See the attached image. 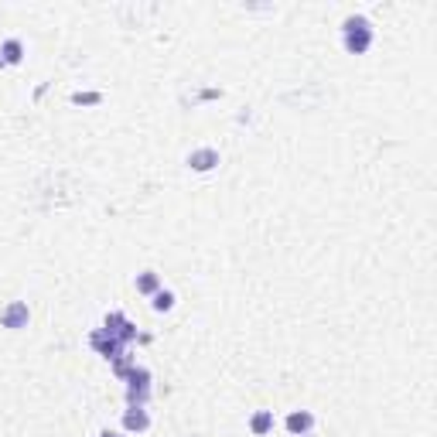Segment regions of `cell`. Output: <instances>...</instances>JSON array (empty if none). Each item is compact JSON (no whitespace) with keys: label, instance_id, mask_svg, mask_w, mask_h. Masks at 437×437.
I'll use <instances>...</instances> for the list:
<instances>
[{"label":"cell","instance_id":"obj_1","mask_svg":"<svg viewBox=\"0 0 437 437\" xmlns=\"http://www.w3.org/2000/svg\"><path fill=\"white\" fill-rule=\"evenodd\" d=\"M345 31V52L348 55H365L369 45H373V24L365 18H348L342 24Z\"/></svg>","mask_w":437,"mask_h":437},{"label":"cell","instance_id":"obj_2","mask_svg":"<svg viewBox=\"0 0 437 437\" xmlns=\"http://www.w3.org/2000/svg\"><path fill=\"white\" fill-rule=\"evenodd\" d=\"M147 399H151V373L133 365L127 373V403L130 407H147Z\"/></svg>","mask_w":437,"mask_h":437},{"label":"cell","instance_id":"obj_3","mask_svg":"<svg viewBox=\"0 0 437 437\" xmlns=\"http://www.w3.org/2000/svg\"><path fill=\"white\" fill-rule=\"evenodd\" d=\"M103 331H106V335H113L116 342H123V345H130L133 339H137V324H133L123 311H110V314H106V322H103Z\"/></svg>","mask_w":437,"mask_h":437},{"label":"cell","instance_id":"obj_4","mask_svg":"<svg viewBox=\"0 0 437 437\" xmlns=\"http://www.w3.org/2000/svg\"><path fill=\"white\" fill-rule=\"evenodd\" d=\"M89 345H93L103 359H110V362H116V359H123V356H127V345L116 342L113 335H106L103 328H96L93 335H89Z\"/></svg>","mask_w":437,"mask_h":437},{"label":"cell","instance_id":"obj_5","mask_svg":"<svg viewBox=\"0 0 437 437\" xmlns=\"http://www.w3.org/2000/svg\"><path fill=\"white\" fill-rule=\"evenodd\" d=\"M31 322V311L24 301H11V305L0 311V328H11V331H21V328H28Z\"/></svg>","mask_w":437,"mask_h":437},{"label":"cell","instance_id":"obj_6","mask_svg":"<svg viewBox=\"0 0 437 437\" xmlns=\"http://www.w3.org/2000/svg\"><path fill=\"white\" fill-rule=\"evenodd\" d=\"M215 164H219V151H212V147H198V151L188 154L191 171H212Z\"/></svg>","mask_w":437,"mask_h":437},{"label":"cell","instance_id":"obj_7","mask_svg":"<svg viewBox=\"0 0 437 437\" xmlns=\"http://www.w3.org/2000/svg\"><path fill=\"white\" fill-rule=\"evenodd\" d=\"M147 427H151V417H147L144 407H130V410L123 414V431H130V434H144Z\"/></svg>","mask_w":437,"mask_h":437},{"label":"cell","instance_id":"obj_8","mask_svg":"<svg viewBox=\"0 0 437 437\" xmlns=\"http://www.w3.org/2000/svg\"><path fill=\"white\" fill-rule=\"evenodd\" d=\"M287 431L294 437H301V434H311V427H314V417L307 414V410H294V414H287Z\"/></svg>","mask_w":437,"mask_h":437},{"label":"cell","instance_id":"obj_9","mask_svg":"<svg viewBox=\"0 0 437 437\" xmlns=\"http://www.w3.org/2000/svg\"><path fill=\"white\" fill-rule=\"evenodd\" d=\"M0 58H4V65H21V58H24V45L18 38H7L0 45Z\"/></svg>","mask_w":437,"mask_h":437},{"label":"cell","instance_id":"obj_10","mask_svg":"<svg viewBox=\"0 0 437 437\" xmlns=\"http://www.w3.org/2000/svg\"><path fill=\"white\" fill-rule=\"evenodd\" d=\"M137 290H140V294H147V297H154V294L161 290V277H157L154 270H144V273H137Z\"/></svg>","mask_w":437,"mask_h":437},{"label":"cell","instance_id":"obj_11","mask_svg":"<svg viewBox=\"0 0 437 437\" xmlns=\"http://www.w3.org/2000/svg\"><path fill=\"white\" fill-rule=\"evenodd\" d=\"M249 431L256 437H263L266 431H273V414H270V410H256V414L249 417Z\"/></svg>","mask_w":437,"mask_h":437},{"label":"cell","instance_id":"obj_12","mask_svg":"<svg viewBox=\"0 0 437 437\" xmlns=\"http://www.w3.org/2000/svg\"><path fill=\"white\" fill-rule=\"evenodd\" d=\"M151 307L157 311V314L171 311V307H174V294H171V290H164V287H161V290H157V294L151 297Z\"/></svg>","mask_w":437,"mask_h":437},{"label":"cell","instance_id":"obj_13","mask_svg":"<svg viewBox=\"0 0 437 437\" xmlns=\"http://www.w3.org/2000/svg\"><path fill=\"white\" fill-rule=\"evenodd\" d=\"M133 369V362L127 359V356H123V359H116L113 362V373H116V380H127V373H130Z\"/></svg>","mask_w":437,"mask_h":437},{"label":"cell","instance_id":"obj_14","mask_svg":"<svg viewBox=\"0 0 437 437\" xmlns=\"http://www.w3.org/2000/svg\"><path fill=\"white\" fill-rule=\"evenodd\" d=\"M99 99H103L99 93H76V96H72V103H82V106H96Z\"/></svg>","mask_w":437,"mask_h":437},{"label":"cell","instance_id":"obj_15","mask_svg":"<svg viewBox=\"0 0 437 437\" xmlns=\"http://www.w3.org/2000/svg\"><path fill=\"white\" fill-rule=\"evenodd\" d=\"M99 437H120V434H110V431H106V434H99Z\"/></svg>","mask_w":437,"mask_h":437},{"label":"cell","instance_id":"obj_16","mask_svg":"<svg viewBox=\"0 0 437 437\" xmlns=\"http://www.w3.org/2000/svg\"><path fill=\"white\" fill-rule=\"evenodd\" d=\"M0 69H4V58H0Z\"/></svg>","mask_w":437,"mask_h":437}]
</instances>
